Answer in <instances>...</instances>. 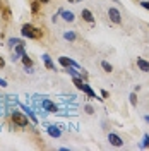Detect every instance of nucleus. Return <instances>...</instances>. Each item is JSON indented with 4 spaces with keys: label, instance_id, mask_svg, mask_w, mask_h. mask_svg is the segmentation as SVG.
<instances>
[{
    "label": "nucleus",
    "instance_id": "obj_1",
    "mask_svg": "<svg viewBox=\"0 0 149 151\" xmlns=\"http://www.w3.org/2000/svg\"><path fill=\"white\" fill-rule=\"evenodd\" d=\"M21 33H22V36L33 38V40H38V38L43 36V31H41V29H36L33 24H24V26L21 28Z\"/></svg>",
    "mask_w": 149,
    "mask_h": 151
},
{
    "label": "nucleus",
    "instance_id": "obj_2",
    "mask_svg": "<svg viewBox=\"0 0 149 151\" xmlns=\"http://www.w3.org/2000/svg\"><path fill=\"white\" fill-rule=\"evenodd\" d=\"M12 122H14V125L26 127V125H28V117H26V115H22L21 112H14V113H12Z\"/></svg>",
    "mask_w": 149,
    "mask_h": 151
},
{
    "label": "nucleus",
    "instance_id": "obj_3",
    "mask_svg": "<svg viewBox=\"0 0 149 151\" xmlns=\"http://www.w3.org/2000/svg\"><path fill=\"white\" fill-rule=\"evenodd\" d=\"M108 16H110V19H112L115 24H120L122 22V16H120V10L115 9V7H112V9L108 10Z\"/></svg>",
    "mask_w": 149,
    "mask_h": 151
},
{
    "label": "nucleus",
    "instance_id": "obj_4",
    "mask_svg": "<svg viewBox=\"0 0 149 151\" xmlns=\"http://www.w3.org/2000/svg\"><path fill=\"white\" fill-rule=\"evenodd\" d=\"M108 139H110V144H113V146H117V148H120L122 144H123V141H122V137L118 136V134H110L108 136Z\"/></svg>",
    "mask_w": 149,
    "mask_h": 151
},
{
    "label": "nucleus",
    "instance_id": "obj_5",
    "mask_svg": "<svg viewBox=\"0 0 149 151\" xmlns=\"http://www.w3.org/2000/svg\"><path fill=\"white\" fill-rule=\"evenodd\" d=\"M43 108H45L47 112H50V113H55L57 112V105L52 103L50 100H45V101H43Z\"/></svg>",
    "mask_w": 149,
    "mask_h": 151
},
{
    "label": "nucleus",
    "instance_id": "obj_6",
    "mask_svg": "<svg viewBox=\"0 0 149 151\" xmlns=\"http://www.w3.org/2000/svg\"><path fill=\"white\" fill-rule=\"evenodd\" d=\"M137 67H139L142 72H149V62H146L144 58H137Z\"/></svg>",
    "mask_w": 149,
    "mask_h": 151
},
{
    "label": "nucleus",
    "instance_id": "obj_7",
    "mask_svg": "<svg viewBox=\"0 0 149 151\" xmlns=\"http://www.w3.org/2000/svg\"><path fill=\"white\" fill-rule=\"evenodd\" d=\"M58 60H60V64H62L64 67H77V64H75V62H72L70 58H67V57H60Z\"/></svg>",
    "mask_w": 149,
    "mask_h": 151
},
{
    "label": "nucleus",
    "instance_id": "obj_8",
    "mask_svg": "<svg viewBox=\"0 0 149 151\" xmlns=\"http://www.w3.org/2000/svg\"><path fill=\"white\" fill-rule=\"evenodd\" d=\"M81 16H82V19H84V21H87V22H94L93 12H91V10H89V9H84V10H82V14H81Z\"/></svg>",
    "mask_w": 149,
    "mask_h": 151
},
{
    "label": "nucleus",
    "instance_id": "obj_9",
    "mask_svg": "<svg viewBox=\"0 0 149 151\" xmlns=\"http://www.w3.org/2000/svg\"><path fill=\"white\" fill-rule=\"evenodd\" d=\"M43 62H45V65H47V69H50V70H53L55 69V65H53V62H52V58L48 55H43Z\"/></svg>",
    "mask_w": 149,
    "mask_h": 151
},
{
    "label": "nucleus",
    "instance_id": "obj_10",
    "mask_svg": "<svg viewBox=\"0 0 149 151\" xmlns=\"http://www.w3.org/2000/svg\"><path fill=\"white\" fill-rule=\"evenodd\" d=\"M48 134H50L52 137H60V131H58L57 127H52V125L48 127Z\"/></svg>",
    "mask_w": 149,
    "mask_h": 151
},
{
    "label": "nucleus",
    "instance_id": "obj_11",
    "mask_svg": "<svg viewBox=\"0 0 149 151\" xmlns=\"http://www.w3.org/2000/svg\"><path fill=\"white\" fill-rule=\"evenodd\" d=\"M74 84H75V88H77V89H81V91H82V88H84V84H86V83H84L81 77H74Z\"/></svg>",
    "mask_w": 149,
    "mask_h": 151
},
{
    "label": "nucleus",
    "instance_id": "obj_12",
    "mask_svg": "<svg viewBox=\"0 0 149 151\" xmlns=\"http://www.w3.org/2000/svg\"><path fill=\"white\" fill-rule=\"evenodd\" d=\"M31 10H33V14H36L38 10H39V2L38 0H33L31 2Z\"/></svg>",
    "mask_w": 149,
    "mask_h": 151
},
{
    "label": "nucleus",
    "instance_id": "obj_13",
    "mask_svg": "<svg viewBox=\"0 0 149 151\" xmlns=\"http://www.w3.org/2000/svg\"><path fill=\"white\" fill-rule=\"evenodd\" d=\"M62 14H64V19H65V21H69V22H70V21H74V14H72V12L65 10V12H62Z\"/></svg>",
    "mask_w": 149,
    "mask_h": 151
},
{
    "label": "nucleus",
    "instance_id": "obj_14",
    "mask_svg": "<svg viewBox=\"0 0 149 151\" xmlns=\"http://www.w3.org/2000/svg\"><path fill=\"white\" fill-rule=\"evenodd\" d=\"M101 67L105 69V72H112V70H113L112 64H108V62H101Z\"/></svg>",
    "mask_w": 149,
    "mask_h": 151
},
{
    "label": "nucleus",
    "instance_id": "obj_15",
    "mask_svg": "<svg viewBox=\"0 0 149 151\" xmlns=\"http://www.w3.org/2000/svg\"><path fill=\"white\" fill-rule=\"evenodd\" d=\"M22 64H24L26 67H28V65H33V60H31L28 55H22Z\"/></svg>",
    "mask_w": 149,
    "mask_h": 151
},
{
    "label": "nucleus",
    "instance_id": "obj_16",
    "mask_svg": "<svg viewBox=\"0 0 149 151\" xmlns=\"http://www.w3.org/2000/svg\"><path fill=\"white\" fill-rule=\"evenodd\" d=\"M142 139H144V141H142V148H149V136L148 134H144Z\"/></svg>",
    "mask_w": 149,
    "mask_h": 151
},
{
    "label": "nucleus",
    "instance_id": "obj_17",
    "mask_svg": "<svg viewBox=\"0 0 149 151\" xmlns=\"http://www.w3.org/2000/svg\"><path fill=\"white\" fill-rule=\"evenodd\" d=\"M2 17L5 19V21H9V19H10V10L9 9H4V12H2Z\"/></svg>",
    "mask_w": 149,
    "mask_h": 151
},
{
    "label": "nucleus",
    "instance_id": "obj_18",
    "mask_svg": "<svg viewBox=\"0 0 149 151\" xmlns=\"http://www.w3.org/2000/svg\"><path fill=\"white\" fill-rule=\"evenodd\" d=\"M130 103L134 105V106L137 105V96H135V93H132V94H130Z\"/></svg>",
    "mask_w": 149,
    "mask_h": 151
},
{
    "label": "nucleus",
    "instance_id": "obj_19",
    "mask_svg": "<svg viewBox=\"0 0 149 151\" xmlns=\"http://www.w3.org/2000/svg\"><path fill=\"white\" fill-rule=\"evenodd\" d=\"M65 38H67V40H70V41H74L75 35H74V33H65Z\"/></svg>",
    "mask_w": 149,
    "mask_h": 151
},
{
    "label": "nucleus",
    "instance_id": "obj_20",
    "mask_svg": "<svg viewBox=\"0 0 149 151\" xmlns=\"http://www.w3.org/2000/svg\"><path fill=\"white\" fill-rule=\"evenodd\" d=\"M140 5L144 7L146 10H149V0H144V2H140Z\"/></svg>",
    "mask_w": 149,
    "mask_h": 151
},
{
    "label": "nucleus",
    "instance_id": "obj_21",
    "mask_svg": "<svg viewBox=\"0 0 149 151\" xmlns=\"http://www.w3.org/2000/svg\"><path fill=\"white\" fill-rule=\"evenodd\" d=\"M86 112H87V113H93V106H89V105H87V106H86Z\"/></svg>",
    "mask_w": 149,
    "mask_h": 151
},
{
    "label": "nucleus",
    "instance_id": "obj_22",
    "mask_svg": "<svg viewBox=\"0 0 149 151\" xmlns=\"http://www.w3.org/2000/svg\"><path fill=\"white\" fill-rule=\"evenodd\" d=\"M5 65V60H4V58H2V57H0V69H2V67Z\"/></svg>",
    "mask_w": 149,
    "mask_h": 151
},
{
    "label": "nucleus",
    "instance_id": "obj_23",
    "mask_svg": "<svg viewBox=\"0 0 149 151\" xmlns=\"http://www.w3.org/2000/svg\"><path fill=\"white\" fill-rule=\"evenodd\" d=\"M38 2H39V4H48L50 0H38Z\"/></svg>",
    "mask_w": 149,
    "mask_h": 151
},
{
    "label": "nucleus",
    "instance_id": "obj_24",
    "mask_svg": "<svg viewBox=\"0 0 149 151\" xmlns=\"http://www.w3.org/2000/svg\"><path fill=\"white\" fill-rule=\"evenodd\" d=\"M144 120H146V122H149V115H146V117H144Z\"/></svg>",
    "mask_w": 149,
    "mask_h": 151
}]
</instances>
